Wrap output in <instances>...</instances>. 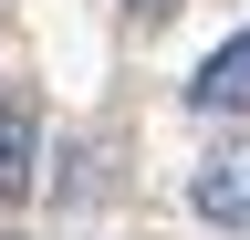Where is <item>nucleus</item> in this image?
Listing matches in <instances>:
<instances>
[{
	"mask_svg": "<svg viewBox=\"0 0 250 240\" xmlns=\"http://www.w3.org/2000/svg\"><path fill=\"white\" fill-rule=\"evenodd\" d=\"M188 198H198V219H208V230L250 240V136H229V146H219V157L188 177Z\"/></svg>",
	"mask_w": 250,
	"mask_h": 240,
	"instance_id": "1",
	"label": "nucleus"
},
{
	"mask_svg": "<svg viewBox=\"0 0 250 240\" xmlns=\"http://www.w3.org/2000/svg\"><path fill=\"white\" fill-rule=\"evenodd\" d=\"M188 105L198 115H250V32H229L198 73H188Z\"/></svg>",
	"mask_w": 250,
	"mask_h": 240,
	"instance_id": "2",
	"label": "nucleus"
},
{
	"mask_svg": "<svg viewBox=\"0 0 250 240\" xmlns=\"http://www.w3.org/2000/svg\"><path fill=\"white\" fill-rule=\"evenodd\" d=\"M31 146H42V115H31V94L0 105V198H31Z\"/></svg>",
	"mask_w": 250,
	"mask_h": 240,
	"instance_id": "3",
	"label": "nucleus"
},
{
	"mask_svg": "<svg viewBox=\"0 0 250 240\" xmlns=\"http://www.w3.org/2000/svg\"><path fill=\"white\" fill-rule=\"evenodd\" d=\"M125 11H146V21H156V11H177V0H125Z\"/></svg>",
	"mask_w": 250,
	"mask_h": 240,
	"instance_id": "4",
	"label": "nucleus"
}]
</instances>
